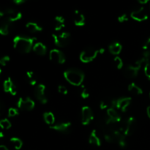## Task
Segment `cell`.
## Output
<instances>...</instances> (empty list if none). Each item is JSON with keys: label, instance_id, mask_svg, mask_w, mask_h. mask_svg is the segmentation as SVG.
<instances>
[{"label": "cell", "instance_id": "obj_1", "mask_svg": "<svg viewBox=\"0 0 150 150\" xmlns=\"http://www.w3.org/2000/svg\"><path fill=\"white\" fill-rule=\"evenodd\" d=\"M35 40V38L32 37L18 35L13 39V47L21 54H28L33 48Z\"/></svg>", "mask_w": 150, "mask_h": 150}, {"label": "cell", "instance_id": "obj_2", "mask_svg": "<svg viewBox=\"0 0 150 150\" xmlns=\"http://www.w3.org/2000/svg\"><path fill=\"white\" fill-rule=\"evenodd\" d=\"M64 77L68 83L73 86H81L84 80V73L77 68H70L64 71Z\"/></svg>", "mask_w": 150, "mask_h": 150}, {"label": "cell", "instance_id": "obj_3", "mask_svg": "<svg viewBox=\"0 0 150 150\" xmlns=\"http://www.w3.org/2000/svg\"><path fill=\"white\" fill-rule=\"evenodd\" d=\"M136 120L133 117H130L125 121H122L119 125V130L125 136H131L136 129Z\"/></svg>", "mask_w": 150, "mask_h": 150}, {"label": "cell", "instance_id": "obj_4", "mask_svg": "<svg viewBox=\"0 0 150 150\" xmlns=\"http://www.w3.org/2000/svg\"><path fill=\"white\" fill-rule=\"evenodd\" d=\"M52 38L57 46L64 48L70 44V34L67 32H62L61 34H54L52 35Z\"/></svg>", "mask_w": 150, "mask_h": 150}, {"label": "cell", "instance_id": "obj_5", "mask_svg": "<svg viewBox=\"0 0 150 150\" xmlns=\"http://www.w3.org/2000/svg\"><path fill=\"white\" fill-rule=\"evenodd\" d=\"M130 103H131V98H127V97L113 100L110 103L111 108H114L117 110H120L122 112H125L127 111V108H128Z\"/></svg>", "mask_w": 150, "mask_h": 150}, {"label": "cell", "instance_id": "obj_6", "mask_svg": "<svg viewBox=\"0 0 150 150\" xmlns=\"http://www.w3.org/2000/svg\"><path fill=\"white\" fill-rule=\"evenodd\" d=\"M99 54V49L96 48H86L83 50L80 54V60L83 63H89L93 61L98 55Z\"/></svg>", "mask_w": 150, "mask_h": 150}, {"label": "cell", "instance_id": "obj_7", "mask_svg": "<svg viewBox=\"0 0 150 150\" xmlns=\"http://www.w3.org/2000/svg\"><path fill=\"white\" fill-rule=\"evenodd\" d=\"M45 90H46V87L45 85L40 83L35 86V91H34L35 97L42 104H46L48 103V98L45 95Z\"/></svg>", "mask_w": 150, "mask_h": 150}, {"label": "cell", "instance_id": "obj_8", "mask_svg": "<svg viewBox=\"0 0 150 150\" xmlns=\"http://www.w3.org/2000/svg\"><path fill=\"white\" fill-rule=\"evenodd\" d=\"M17 106L23 111H32L35 106V101L29 98H20L17 101Z\"/></svg>", "mask_w": 150, "mask_h": 150}, {"label": "cell", "instance_id": "obj_9", "mask_svg": "<svg viewBox=\"0 0 150 150\" xmlns=\"http://www.w3.org/2000/svg\"><path fill=\"white\" fill-rule=\"evenodd\" d=\"M49 59L51 61L59 64H64L66 61V57L64 53L57 48H54V49L50 51Z\"/></svg>", "mask_w": 150, "mask_h": 150}, {"label": "cell", "instance_id": "obj_10", "mask_svg": "<svg viewBox=\"0 0 150 150\" xmlns=\"http://www.w3.org/2000/svg\"><path fill=\"white\" fill-rule=\"evenodd\" d=\"M130 17L136 21H144L148 18V14L144 7H141L133 10L130 13Z\"/></svg>", "mask_w": 150, "mask_h": 150}, {"label": "cell", "instance_id": "obj_11", "mask_svg": "<svg viewBox=\"0 0 150 150\" xmlns=\"http://www.w3.org/2000/svg\"><path fill=\"white\" fill-rule=\"evenodd\" d=\"M94 114L89 106H83L81 108V123L83 125H88L93 120Z\"/></svg>", "mask_w": 150, "mask_h": 150}, {"label": "cell", "instance_id": "obj_12", "mask_svg": "<svg viewBox=\"0 0 150 150\" xmlns=\"http://www.w3.org/2000/svg\"><path fill=\"white\" fill-rule=\"evenodd\" d=\"M141 68H142V67L136 64V63H134L133 64H130L125 69V76L127 79H134V78L137 77Z\"/></svg>", "mask_w": 150, "mask_h": 150}, {"label": "cell", "instance_id": "obj_13", "mask_svg": "<svg viewBox=\"0 0 150 150\" xmlns=\"http://www.w3.org/2000/svg\"><path fill=\"white\" fill-rule=\"evenodd\" d=\"M4 16H6L5 18H7L9 21H10L13 22H13L20 20L22 18L21 13L13 8L6 9L4 11Z\"/></svg>", "mask_w": 150, "mask_h": 150}, {"label": "cell", "instance_id": "obj_14", "mask_svg": "<svg viewBox=\"0 0 150 150\" xmlns=\"http://www.w3.org/2000/svg\"><path fill=\"white\" fill-rule=\"evenodd\" d=\"M50 128L51 130H55V131L59 132V133H67L70 132V128H71V123L69 122H59L57 123V124H54L52 126H50Z\"/></svg>", "mask_w": 150, "mask_h": 150}, {"label": "cell", "instance_id": "obj_15", "mask_svg": "<svg viewBox=\"0 0 150 150\" xmlns=\"http://www.w3.org/2000/svg\"><path fill=\"white\" fill-rule=\"evenodd\" d=\"M3 87L5 92L11 94L12 95H16L17 94V88L15 83H13L11 78H7L3 83Z\"/></svg>", "mask_w": 150, "mask_h": 150}, {"label": "cell", "instance_id": "obj_16", "mask_svg": "<svg viewBox=\"0 0 150 150\" xmlns=\"http://www.w3.org/2000/svg\"><path fill=\"white\" fill-rule=\"evenodd\" d=\"M12 23L10 21H9L7 18H4L0 21V35H7L10 33L12 28Z\"/></svg>", "mask_w": 150, "mask_h": 150}, {"label": "cell", "instance_id": "obj_17", "mask_svg": "<svg viewBox=\"0 0 150 150\" xmlns=\"http://www.w3.org/2000/svg\"><path fill=\"white\" fill-rule=\"evenodd\" d=\"M73 22L77 26H83L85 24V16L79 10H75L73 13Z\"/></svg>", "mask_w": 150, "mask_h": 150}, {"label": "cell", "instance_id": "obj_18", "mask_svg": "<svg viewBox=\"0 0 150 150\" xmlns=\"http://www.w3.org/2000/svg\"><path fill=\"white\" fill-rule=\"evenodd\" d=\"M32 50L36 54L39 56H44L45 55L47 52V48L42 42H38L34 45Z\"/></svg>", "mask_w": 150, "mask_h": 150}, {"label": "cell", "instance_id": "obj_19", "mask_svg": "<svg viewBox=\"0 0 150 150\" xmlns=\"http://www.w3.org/2000/svg\"><path fill=\"white\" fill-rule=\"evenodd\" d=\"M122 50V45L119 42H113L108 46V51L113 55H118Z\"/></svg>", "mask_w": 150, "mask_h": 150}, {"label": "cell", "instance_id": "obj_20", "mask_svg": "<svg viewBox=\"0 0 150 150\" xmlns=\"http://www.w3.org/2000/svg\"><path fill=\"white\" fill-rule=\"evenodd\" d=\"M54 26L56 31H60L65 26V19L62 16H56L54 21Z\"/></svg>", "mask_w": 150, "mask_h": 150}, {"label": "cell", "instance_id": "obj_21", "mask_svg": "<svg viewBox=\"0 0 150 150\" xmlns=\"http://www.w3.org/2000/svg\"><path fill=\"white\" fill-rule=\"evenodd\" d=\"M89 142L90 144L96 146H100L101 145V141L100 138L98 137L96 130H93L91 133L89 137Z\"/></svg>", "mask_w": 150, "mask_h": 150}, {"label": "cell", "instance_id": "obj_22", "mask_svg": "<svg viewBox=\"0 0 150 150\" xmlns=\"http://www.w3.org/2000/svg\"><path fill=\"white\" fill-rule=\"evenodd\" d=\"M26 28L30 33H37V32H42V28L35 22H29L26 23Z\"/></svg>", "mask_w": 150, "mask_h": 150}, {"label": "cell", "instance_id": "obj_23", "mask_svg": "<svg viewBox=\"0 0 150 150\" xmlns=\"http://www.w3.org/2000/svg\"><path fill=\"white\" fill-rule=\"evenodd\" d=\"M43 120L47 125L50 126L54 125L55 123V117L52 112H45L43 114Z\"/></svg>", "mask_w": 150, "mask_h": 150}, {"label": "cell", "instance_id": "obj_24", "mask_svg": "<svg viewBox=\"0 0 150 150\" xmlns=\"http://www.w3.org/2000/svg\"><path fill=\"white\" fill-rule=\"evenodd\" d=\"M128 91L136 95H140L143 94V90H142V88L135 83H130L128 85Z\"/></svg>", "mask_w": 150, "mask_h": 150}, {"label": "cell", "instance_id": "obj_25", "mask_svg": "<svg viewBox=\"0 0 150 150\" xmlns=\"http://www.w3.org/2000/svg\"><path fill=\"white\" fill-rule=\"evenodd\" d=\"M10 143L12 144L13 147L17 150L21 149L22 146H23V142H22V141L17 137L11 138L10 139Z\"/></svg>", "mask_w": 150, "mask_h": 150}, {"label": "cell", "instance_id": "obj_26", "mask_svg": "<svg viewBox=\"0 0 150 150\" xmlns=\"http://www.w3.org/2000/svg\"><path fill=\"white\" fill-rule=\"evenodd\" d=\"M26 77H27L29 83L31 86H35L37 83L36 78H35V73L32 71H27L26 72Z\"/></svg>", "mask_w": 150, "mask_h": 150}, {"label": "cell", "instance_id": "obj_27", "mask_svg": "<svg viewBox=\"0 0 150 150\" xmlns=\"http://www.w3.org/2000/svg\"><path fill=\"white\" fill-rule=\"evenodd\" d=\"M11 126V122L7 119H3V120H0V127L1 128L7 130V129L10 128Z\"/></svg>", "mask_w": 150, "mask_h": 150}, {"label": "cell", "instance_id": "obj_28", "mask_svg": "<svg viewBox=\"0 0 150 150\" xmlns=\"http://www.w3.org/2000/svg\"><path fill=\"white\" fill-rule=\"evenodd\" d=\"M114 65L116 66L117 69L119 70H121L123 67V61L120 57H116L114 59Z\"/></svg>", "mask_w": 150, "mask_h": 150}, {"label": "cell", "instance_id": "obj_29", "mask_svg": "<svg viewBox=\"0 0 150 150\" xmlns=\"http://www.w3.org/2000/svg\"><path fill=\"white\" fill-rule=\"evenodd\" d=\"M81 97L83 99H86L89 97V93L88 92L87 89L85 88V86H82L81 87Z\"/></svg>", "mask_w": 150, "mask_h": 150}, {"label": "cell", "instance_id": "obj_30", "mask_svg": "<svg viewBox=\"0 0 150 150\" xmlns=\"http://www.w3.org/2000/svg\"><path fill=\"white\" fill-rule=\"evenodd\" d=\"M18 115V110L15 108H10L8 110V116L10 117H14Z\"/></svg>", "mask_w": 150, "mask_h": 150}, {"label": "cell", "instance_id": "obj_31", "mask_svg": "<svg viewBox=\"0 0 150 150\" xmlns=\"http://www.w3.org/2000/svg\"><path fill=\"white\" fill-rule=\"evenodd\" d=\"M10 58L9 56H4V57L0 58V65L6 66L7 63L10 62Z\"/></svg>", "mask_w": 150, "mask_h": 150}, {"label": "cell", "instance_id": "obj_32", "mask_svg": "<svg viewBox=\"0 0 150 150\" xmlns=\"http://www.w3.org/2000/svg\"><path fill=\"white\" fill-rule=\"evenodd\" d=\"M117 20H118V21L120 22V23H124V22L128 21L129 18L127 15L124 13V14H122L120 15V16H119L118 18H117Z\"/></svg>", "mask_w": 150, "mask_h": 150}, {"label": "cell", "instance_id": "obj_33", "mask_svg": "<svg viewBox=\"0 0 150 150\" xmlns=\"http://www.w3.org/2000/svg\"><path fill=\"white\" fill-rule=\"evenodd\" d=\"M58 92H59L62 95H67V92H68V90H67V87L64 86V85H59L58 86Z\"/></svg>", "mask_w": 150, "mask_h": 150}, {"label": "cell", "instance_id": "obj_34", "mask_svg": "<svg viewBox=\"0 0 150 150\" xmlns=\"http://www.w3.org/2000/svg\"><path fill=\"white\" fill-rule=\"evenodd\" d=\"M144 73L145 76L148 78V79H150V62L147 63L144 65Z\"/></svg>", "mask_w": 150, "mask_h": 150}, {"label": "cell", "instance_id": "obj_35", "mask_svg": "<svg viewBox=\"0 0 150 150\" xmlns=\"http://www.w3.org/2000/svg\"><path fill=\"white\" fill-rule=\"evenodd\" d=\"M111 105L105 100H102L100 103V108L101 110H105V109H108V108H110Z\"/></svg>", "mask_w": 150, "mask_h": 150}, {"label": "cell", "instance_id": "obj_36", "mask_svg": "<svg viewBox=\"0 0 150 150\" xmlns=\"http://www.w3.org/2000/svg\"><path fill=\"white\" fill-rule=\"evenodd\" d=\"M144 50H147V51H150V38L147 39V40L145 42L144 45L143 46Z\"/></svg>", "mask_w": 150, "mask_h": 150}, {"label": "cell", "instance_id": "obj_37", "mask_svg": "<svg viewBox=\"0 0 150 150\" xmlns=\"http://www.w3.org/2000/svg\"><path fill=\"white\" fill-rule=\"evenodd\" d=\"M4 105L2 101L0 100V116L4 113Z\"/></svg>", "mask_w": 150, "mask_h": 150}, {"label": "cell", "instance_id": "obj_38", "mask_svg": "<svg viewBox=\"0 0 150 150\" xmlns=\"http://www.w3.org/2000/svg\"><path fill=\"white\" fill-rule=\"evenodd\" d=\"M13 1L16 4H23V3L26 2V0H13Z\"/></svg>", "mask_w": 150, "mask_h": 150}, {"label": "cell", "instance_id": "obj_39", "mask_svg": "<svg viewBox=\"0 0 150 150\" xmlns=\"http://www.w3.org/2000/svg\"><path fill=\"white\" fill-rule=\"evenodd\" d=\"M149 98H150V92H149ZM146 114H147V116L150 119V104L149 105H148L147 108H146Z\"/></svg>", "mask_w": 150, "mask_h": 150}, {"label": "cell", "instance_id": "obj_40", "mask_svg": "<svg viewBox=\"0 0 150 150\" xmlns=\"http://www.w3.org/2000/svg\"><path fill=\"white\" fill-rule=\"evenodd\" d=\"M137 1L139 3H141V4H146V3H147L150 0H137Z\"/></svg>", "mask_w": 150, "mask_h": 150}, {"label": "cell", "instance_id": "obj_41", "mask_svg": "<svg viewBox=\"0 0 150 150\" xmlns=\"http://www.w3.org/2000/svg\"><path fill=\"white\" fill-rule=\"evenodd\" d=\"M0 150H9L8 148L4 145H0Z\"/></svg>", "mask_w": 150, "mask_h": 150}, {"label": "cell", "instance_id": "obj_42", "mask_svg": "<svg viewBox=\"0 0 150 150\" xmlns=\"http://www.w3.org/2000/svg\"><path fill=\"white\" fill-rule=\"evenodd\" d=\"M105 48H99V54H104V53H105Z\"/></svg>", "mask_w": 150, "mask_h": 150}, {"label": "cell", "instance_id": "obj_43", "mask_svg": "<svg viewBox=\"0 0 150 150\" xmlns=\"http://www.w3.org/2000/svg\"><path fill=\"white\" fill-rule=\"evenodd\" d=\"M4 16V11H2V10H0V19L2 18L3 16Z\"/></svg>", "mask_w": 150, "mask_h": 150}, {"label": "cell", "instance_id": "obj_44", "mask_svg": "<svg viewBox=\"0 0 150 150\" xmlns=\"http://www.w3.org/2000/svg\"><path fill=\"white\" fill-rule=\"evenodd\" d=\"M4 133H2V132H0V139H2V138H4Z\"/></svg>", "mask_w": 150, "mask_h": 150}, {"label": "cell", "instance_id": "obj_45", "mask_svg": "<svg viewBox=\"0 0 150 150\" xmlns=\"http://www.w3.org/2000/svg\"><path fill=\"white\" fill-rule=\"evenodd\" d=\"M1 68H0V74H1Z\"/></svg>", "mask_w": 150, "mask_h": 150}]
</instances>
